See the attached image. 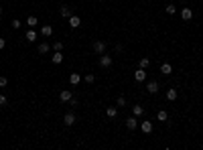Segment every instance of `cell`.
<instances>
[{
	"mask_svg": "<svg viewBox=\"0 0 203 150\" xmlns=\"http://www.w3.org/2000/svg\"><path fill=\"white\" fill-rule=\"evenodd\" d=\"M100 67H104V69L112 67V57H110V55H104V53H102V57H100Z\"/></svg>",
	"mask_w": 203,
	"mask_h": 150,
	"instance_id": "6da1fadb",
	"label": "cell"
},
{
	"mask_svg": "<svg viewBox=\"0 0 203 150\" xmlns=\"http://www.w3.org/2000/svg\"><path fill=\"white\" fill-rule=\"evenodd\" d=\"M134 79H136V81H138V83H142V81H144V79H146V71H144V69H138V71H134Z\"/></svg>",
	"mask_w": 203,
	"mask_h": 150,
	"instance_id": "7a4b0ae2",
	"label": "cell"
},
{
	"mask_svg": "<svg viewBox=\"0 0 203 150\" xmlns=\"http://www.w3.org/2000/svg\"><path fill=\"white\" fill-rule=\"evenodd\" d=\"M158 87H161V85H158V81H148V83H146V91H148V93H156V91H158Z\"/></svg>",
	"mask_w": 203,
	"mask_h": 150,
	"instance_id": "3957f363",
	"label": "cell"
},
{
	"mask_svg": "<svg viewBox=\"0 0 203 150\" xmlns=\"http://www.w3.org/2000/svg\"><path fill=\"white\" fill-rule=\"evenodd\" d=\"M71 97H73V93H71L69 89H63V91L59 93V99H61V102H71Z\"/></svg>",
	"mask_w": 203,
	"mask_h": 150,
	"instance_id": "277c9868",
	"label": "cell"
},
{
	"mask_svg": "<svg viewBox=\"0 0 203 150\" xmlns=\"http://www.w3.org/2000/svg\"><path fill=\"white\" fill-rule=\"evenodd\" d=\"M94 51L102 55L104 51H106V43H104V41H95V43H94Z\"/></svg>",
	"mask_w": 203,
	"mask_h": 150,
	"instance_id": "5b68a950",
	"label": "cell"
},
{
	"mask_svg": "<svg viewBox=\"0 0 203 150\" xmlns=\"http://www.w3.org/2000/svg\"><path fill=\"white\" fill-rule=\"evenodd\" d=\"M63 124H65V126H73V124H75V114H71V112H69V114H65Z\"/></svg>",
	"mask_w": 203,
	"mask_h": 150,
	"instance_id": "8992f818",
	"label": "cell"
},
{
	"mask_svg": "<svg viewBox=\"0 0 203 150\" xmlns=\"http://www.w3.org/2000/svg\"><path fill=\"white\" fill-rule=\"evenodd\" d=\"M79 24H81L79 16H75V14H71V16H69V27H71V28H77Z\"/></svg>",
	"mask_w": 203,
	"mask_h": 150,
	"instance_id": "52a82bcc",
	"label": "cell"
},
{
	"mask_svg": "<svg viewBox=\"0 0 203 150\" xmlns=\"http://www.w3.org/2000/svg\"><path fill=\"white\" fill-rule=\"evenodd\" d=\"M140 128H142V132H144V134H150V132H152V122H150V120H144Z\"/></svg>",
	"mask_w": 203,
	"mask_h": 150,
	"instance_id": "ba28073f",
	"label": "cell"
},
{
	"mask_svg": "<svg viewBox=\"0 0 203 150\" xmlns=\"http://www.w3.org/2000/svg\"><path fill=\"white\" fill-rule=\"evenodd\" d=\"M142 114H144V108H142L140 103H134V108H132V116H136V118H140Z\"/></svg>",
	"mask_w": 203,
	"mask_h": 150,
	"instance_id": "9c48e42d",
	"label": "cell"
},
{
	"mask_svg": "<svg viewBox=\"0 0 203 150\" xmlns=\"http://www.w3.org/2000/svg\"><path fill=\"white\" fill-rule=\"evenodd\" d=\"M136 124H138L136 122V116H130L128 120H126V128L128 130H136Z\"/></svg>",
	"mask_w": 203,
	"mask_h": 150,
	"instance_id": "30bf717a",
	"label": "cell"
},
{
	"mask_svg": "<svg viewBox=\"0 0 203 150\" xmlns=\"http://www.w3.org/2000/svg\"><path fill=\"white\" fill-rule=\"evenodd\" d=\"M59 14H61V16H63V18H69V16H71V8L63 4V6L59 8Z\"/></svg>",
	"mask_w": 203,
	"mask_h": 150,
	"instance_id": "8fae6325",
	"label": "cell"
},
{
	"mask_svg": "<svg viewBox=\"0 0 203 150\" xmlns=\"http://www.w3.org/2000/svg\"><path fill=\"white\" fill-rule=\"evenodd\" d=\"M37 51H39V55H47L49 51H51V47H49V43H41Z\"/></svg>",
	"mask_w": 203,
	"mask_h": 150,
	"instance_id": "7c38bea8",
	"label": "cell"
},
{
	"mask_svg": "<svg viewBox=\"0 0 203 150\" xmlns=\"http://www.w3.org/2000/svg\"><path fill=\"white\" fill-rule=\"evenodd\" d=\"M181 16H183V21H191V18H193L191 8H183V10H181Z\"/></svg>",
	"mask_w": 203,
	"mask_h": 150,
	"instance_id": "4fadbf2b",
	"label": "cell"
},
{
	"mask_svg": "<svg viewBox=\"0 0 203 150\" xmlns=\"http://www.w3.org/2000/svg\"><path fill=\"white\" fill-rule=\"evenodd\" d=\"M41 34H43V37H51V34H53V27H51V24H45V27L41 28Z\"/></svg>",
	"mask_w": 203,
	"mask_h": 150,
	"instance_id": "5bb4252c",
	"label": "cell"
},
{
	"mask_svg": "<svg viewBox=\"0 0 203 150\" xmlns=\"http://www.w3.org/2000/svg\"><path fill=\"white\" fill-rule=\"evenodd\" d=\"M79 81H81V75L79 73H71V75H69V83H71V85H77Z\"/></svg>",
	"mask_w": 203,
	"mask_h": 150,
	"instance_id": "9a60e30c",
	"label": "cell"
},
{
	"mask_svg": "<svg viewBox=\"0 0 203 150\" xmlns=\"http://www.w3.org/2000/svg\"><path fill=\"white\" fill-rule=\"evenodd\" d=\"M161 73H165V75H171V73H173L171 63H162V65H161Z\"/></svg>",
	"mask_w": 203,
	"mask_h": 150,
	"instance_id": "2e32d148",
	"label": "cell"
},
{
	"mask_svg": "<svg viewBox=\"0 0 203 150\" xmlns=\"http://www.w3.org/2000/svg\"><path fill=\"white\" fill-rule=\"evenodd\" d=\"M167 99H169V102H175V99H177V89L171 87L169 91H167Z\"/></svg>",
	"mask_w": 203,
	"mask_h": 150,
	"instance_id": "e0dca14e",
	"label": "cell"
},
{
	"mask_svg": "<svg viewBox=\"0 0 203 150\" xmlns=\"http://www.w3.org/2000/svg\"><path fill=\"white\" fill-rule=\"evenodd\" d=\"M61 61H63V55H61V51H55V55H53V63H55V65H59Z\"/></svg>",
	"mask_w": 203,
	"mask_h": 150,
	"instance_id": "ac0fdd59",
	"label": "cell"
},
{
	"mask_svg": "<svg viewBox=\"0 0 203 150\" xmlns=\"http://www.w3.org/2000/svg\"><path fill=\"white\" fill-rule=\"evenodd\" d=\"M27 41H28V43H35V41H37V33H35L33 28L27 33Z\"/></svg>",
	"mask_w": 203,
	"mask_h": 150,
	"instance_id": "d6986e66",
	"label": "cell"
},
{
	"mask_svg": "<svg viewBox=\"0 0 203 150\" xmlns=\"http://www.w3.org/2000/svg\"><path fill=\"white\" fill-rule=\"evenodd\" d=\"M156 120H161V122H167V120H169V116H167V112H165V109H161V112L156 114Z\"/></svg>",
	"mask_w": 203,
	"mask_h": 150,
	"instance_id": "ffe728a7",
	"label": "cell"
},
{
	"mask_svg": "<svg viewBox=\"0 0 203 150\" xmlns=\"http://www.w3.org/2000/svg\"><path fill=\"white\" fill-rule=\"evenodd\" d=\"M116 114H118V109H116L114 106H112V108H108V109H106V116H108V118H116Z\"/></svg>",
	"mask_w": 203,
	"mask_h": 150,
	"instance_id": "44dd1931",
	"label": "cell"
},
{
	"mask_svg": "<svg viewBox=\"0 0 203 150\" xmlns=\"http://www.w3.org/2000/svg\"><path fill=\"white\" fill-rule=\"evenodd\" d=\"M27 24L31 28H35V27H37V16H28V18H27Z\"/></svg>",
	"mask_w": 203,
	"mask_h": 150,
	"instance_id": "7402d4cb",
	"label": "cell"
},
{
	"mask_svg": "<svg viewBox=\"0 0 203 150\" xmlns=\"http://www.w3.org/2000/svg\"><path fill=\"white\" fill-rule=\"evenodd\" d=\"M148 65H150V59H148V57H142V59H140V67H142V69H146Z\"/></svg>",
	"mask_w": 203,
	"mask_h": 150,
	"instance_id": "603a6c76",
	"label": "cell"
},
{
	"mask_svg": "<svg viewBox=\"0 0 203 150\" xmlns=\"http://www.w3.org/2000/svg\"><path fill=\"white\" fill-rule=\"evenodd\" d=\"M175 12H177V8L173 4H167V14H175Z\"/></svg>",
	"mask_w": 203,
	"mask_h": 150,
	"instance_id": "cb8c5ba5",
	"label": "cell"
},
{
	"mask_svg": "<svg viewBox=\"0 0 203 150\" xmlns=\"http://www.w3.org/2000/svg\"><path fill=\"white\" fill-rule=\"evenodd\" d=\"M6 103H8L6 96H2V93H0V108H4V106H6Z\"/></svg>",
	"mask_w": 203,
	"mask_h": 150,
	"instance_id": "d4e9b609",
	"label": "cell"
},
{
	"mask_svg": "<svg viewBox=\"0 0 203 150\" xmlns=\"http://www.w3.org/2000/svg\"><path fill=\"white\" fill-rule=\"evenodd\" d=\"M10 27H12L14 31H16V28H20V21H16V18H14V21H10Z\"/></svg>",
	"mask_w": 203,
	"mask_h": 150,
	"instance_id": "484cf974",
	"label": "cell"
},
{
	"mask_svg": "<svg viewBox=\"0 0 203 150\" xmlns=\"http://www.w3.org/2000/svg\"><path fill=\"white\" fill-rule=\"evenodd\" d=\"M118 106H120V108H124V106H126V97H124V96L118 97Z\"/></svg>",
	"mask_w": 203,
	"mask_h": 150,
	"instance_id": "4316f807",
	"label": "cell"
},
{
	"mask_svg": "<svg viewBox=\"0 0 203 150\" xmlns=\"http://www.w3.org/2000/svg\"><path fill=\"white\" fill-rule=\"evenodd\" d=\"M6 85H8V79L2 75V77H0V87H6Z\"/></svg>",
	"mask_w": 203,
	"mask_h": 150,
	"instance_id": "83f0119b",
	"label": "cell"
},
{
	"mask_svg": "<svg viewBox=\"0 0 203 150\" xmlns=\"http://www.w3.org/2000/svg\"><path fill=\"white\" fill-rule=\"evenodd\" d=\"M94 79H95V77H94L92 73H88V75H85V83H94Z\"/></svg>",
	"mask_w": 203,
	"mask_h": 150,
	"instance_id": "f1b7e54d",
	"label": "cell"
},
{
	"mask_svg": "<svg viewBox=\"0 0 203 150\" xmlns=\"http://www.w3.org/2000/svg\"><path fill=\"white\" fill-rule=\"evenodd\" d=\"M53 49H55V51H61V49H63V43H59V41L53 43Z\"/></svg>",
	"mask_w": 203,
	"mask_h": 150,
	"instance_id": "f546056e",
	"label": "cell"
},
{
	"mask_svg": "<svg viewBox=\"0 0 203 150\" xmlns=\"http://www.w3.org/2000/svg\"><path fill=\"white\" fill-rule=\"evenodd\" d=\"M4 45H6V41H4V39H0V49H4Z\"/></svg>",
	"mask_w": 203,
	"mask_h": 150,
	"instance_id": "4dcf8cb0",
	"label": "cell"
},
{
	"mask_svg": "<svg viewBox=\"0 0 203 150\" xmlns=\"http://www.w3.org/2000/svg\"><path fill=\"white\" fill-rule=\"evenodd\" d=\"M0 14H2V6H0Z\"/></svg>",
	"mask_w": 203,
	"mask_h": 150,
	"instance_id": "1f68e13d",
	"label": "cell"
}]
</instances>
